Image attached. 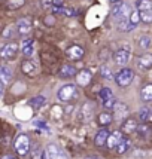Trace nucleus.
Here are the masks:
<instances>
[{
    "label": "nucleus",
    "instance_id": "42",
    "mask_svg": "<svg viewBox=\"0 0 152 159\" xmlns=\"http://www.w3.org/2000/svg\"><path fill=\"white\" fill-rule=\"evenodd\" d=\"M87 159H100V158H97V156H88Z\"/></svg>",
    "mask_w": 152,
    "mask_h": 159
},
{
    "label": "nucleus",
    "instance_id": "25",
    "mask_svg": "<svg viewBox=\"0 0 152 159\" xmlns=\"http://www.w3.org/2000/svg\"><path fill=\"white\" fill-rule=\"evenodd\" d=\"M133 28H134V25L130 22L128 18L118 21V30H119V31H131Z\"/></svg>",
    "mask_w": 152,
    "mask_h": 159
},
{
    "label": "nucleus",
    "instance_id": "5",
    "mask_svg": "<svg viewBox=\"0 0 152 159\" xmlns=\"http://www.w3.org/2000/svg\"><path fill=\"white\" fill-rule=\"evenodd\" d=\"M98 97L102 100V104L104 106V109H113V106H115V97H113V92L109 88L100 89Z\"/></svg>",
    "mask_w": 152,
    "mask_h": 159
},
{
    "label": "nucleus",
    "instance_id": "27",
    "mask_svg": "<svg viewBox=\"0 0 152 159\" xmlns=\"http://www.w3.org/2000/svg\"><path fill=\"white\" fill-rule=\"evenodd\" d=\"M100 75H102V77L107 79V80H113V79H115L113 73H112V70L109 69L107 66H102V69H100Z\"/></svg>",
    "mask_w": 152,
    "mask_h": 159
},
{
    "label": "nucleus",
    "instance_id": "17",
    "mask_svg": "<svg viewBox=\"0 0 152 159\" xmlns=\"http://www.w3.org/2000/svg\"><path fill=\"white\" fill-rule=\"evenodd\" d=\"M136 128H137V122L134 119H124L122 120L121 131L124 134H133V132H136Z\"/></svg>",
    "mask_w": 152,
    "mask_h": 159
},
{
    "label": "nucleus",
    "instance_id": "15",
    "mask_svg": "<svg viewBox=\"0 0 152 159\" xmlns=\"http://www.w3.org/2000/svg\"><path fill=\"white\" fill-rule=\"evenodd\" d=\"M121 140H122V132L121 131L111 132L109 137H107V141H106V147H107V149H115V147L119 144Z\"/></svg>",
    "mask_w": 152,
    "mask_h": 159
},
{
    "label": "nucleus",
    "instance_id": "8",
    "mask_svg": "<svg viewBox=\"0 0 152 159\" xmlns=\"http://www.w3.org/2000/svg\"><path fill=\"white\" fill-rule=\"evenodd\" d=\"M46 153H48L49 159H69L67 158V155L64 153V150L57 144H48V147H46Z\"/></svg>",
    "mask_w": 152,
    "mask_h": 159
},
{
    "label": "nucleus",
    "instance_id": "40",
    "mask_svg": "<svg viewBox=\"0 0 152 159\" xmlns=\"http://www.w3.org/2000/svg\"><path fill=\"white\" fill-rule=\"evenodd\" d=\"M55 6H63V0H52Z\"/></svg>",
    "mask_w": 152,
    "mask_h": 159
},
{
    "label": "nucleus",
    "instance_id": "20",
    "mask_svg": "<svg viewBox=\"0 0 152 159\" xmlns=\"http://www.w3.org/2000/svg\"><path fill=\"white\" fill-rule=\"evenodd\" d=\"M136 132H137L139 137H149L152 134V125L148 124V122H143V124L137 125V128H136Z\"/></svg>",
    "mask_w": 152,
    "mask_h": 159
},
{
    "label": "nucleus",
    "instance_id": "1",
    "mask_svg": "<svg viewBox=\"0 0 152 159\" xmlns=\"http://www.w3.org/2000/svg\"><path fill=\"white\" fill-rule=\"evenodd\" d=\"M130 14H131V9H130V6H128L127 3H124V2H121V0H119V2H116V3L113 5V7H112V16H113L116 21L128 18V16H130Z\"/></svg>",
    "mask_w": 152,
    "mask_h": 159
},
{
    "label": "nucleus",
    "instance_id": "28",
    "mask_svg": "<svg viewBox=\"0 0 152 159\" xmlns=\"http://www.w3.org/2000/svg\"><path fill=\"white\" fill-rule=\"evenodd\" d=\"M139 14H140V21H143L146 24L152 22V9H149V11H139Z\"/></svg>",
    "mask_w": 152,
    "mask_h": 159
},
{
    "label": "nucleus",
    "instance_id": "2",
    "mask_svg": "<svg viewBox=\"0 0 152 159\" xmlns=\"http://www.w3.org/2000/svg\"><path fill=\"white\" fill-rule=\"evenodd\" d=\"M14 147H15V152L18 153L20 156H26L28 153V150H30V139L26 134H20L15 139Z\"/></svg>",
    "mask_w": 152,
    "mask_h": 159
},
{
    "label": "nucleus",
    "instance_id": "3",
    "mask_svg": "<svg viewBox=\"0 0 152 159\" xmlns=\"http://www.w3.org/2000/svg\"><path fill=\"white\" fill-rule=\"evenodd\" d=\"M133 79H134V71H133L131 69H122L116 73L115 82H116V85L125 88V86H128V85L133 82Z\"/></svg>",
    "mask_w": 152,
    "mask_h": 159
},
{
    "label": "nucleus",
    "instance_id": "33",
    "mask_svg": "<svg viewBox=\"0 0 152 159\" xmlns=\"http://www.w3.org/2000/svg\"><path fill=\"white\" fill-rule=\"evenodd\" d=\"M26 3V0H7V7L9 9H18Z\"/></svg>",
    "mask_w": 152,
    "mask_h": 159
},
{
    "label": "nucleus",
    "instance_id": "36",
    "mask_svg": "<svg viewBox=\"0 0 152 159\" xmlns=\"http://www.w3.org/2000/svg\"><path fill=\"white\" fill-rule=\"evenodd\" d=\"M63 109L60 106H52V118H61Z\"/></svg>",
    "mask_w": 152,
    "mask_h": 159
},
{
    "label": "nucleus",
    "instance_id": "10",
    "mask_svg": "<svg viewBox=\"0 0 152 159\" xmlns=\"http://www.w3.org/2000/svg\"><path fill=\"white\" fill-rule=\"evenodd\" d=\"M113 110H115V118H116V120H124V119L128 116L130 109H128V106L125 103H115Z\"/></svg>",
    "mask_w": 152,
    "mask_h": 159
},
{
    "label": "nucleus",
    "instance_id": "41",
    "mask_svg": "<svg viewBox=\"0 0 152 159\" xmlns=\"http://www.w3.org/2000/svg\"><path fill=\"white\" fill-rule=\"evenodd\" d=\"M42 159H49L48 153H46V152H43V155H42Z\"/></svg>",
    "mask_w": 152,
    "mask_h": 159
},
{
    "label": "nucleus",
    "instance_id": "24",
    "mask_svg": "<svg viewBox=\"0 0 152 159\" xmlns=\"http://www.w3.org/2000/svg\"><path fill=\"white\" fill-rule=\"evenodd\" d=\"M28 104H30L33 109H40L42 106H45V104H46V98L43 97V95H37V97H35L33 100H30Z\"/></svg>",
    "mask_w": 152,
    "mask_h": 159
},
{
    "label": "nucleus",
    "instance_id": "6",
    "mask_svg": "<svg viewBox=\"0 0 152 159\" xmlns=\"http://www.w3.org/2000/svg\"><path fill=\"white\" fill-rule=\"evenodd\" d=\"M0 55L3 60H6V61H11V60H15L17 55H18V45L17 43H7L5 45L2 51H0Z\"/></svg>",
    "mask_w": 152,
    "mask_h": 159
},
{
    "label": "nucleus",
    "instance_id": "19",
    "mask_svg": "<svg viewBox=\"0 0 152 159\" xmlns=\"http://www.w3.org/2000/svg\"><path fill=\"white\" fill-rule=\"evenodd\" d=\"M137 66L140 69H145V70L152 69V54H143V55L139 57Z\"/></svg>",
    "mask_w": 152,
    "mask_h": 159
},
{
    "label": "nucleus",
    "instance_id": "37",
    "mask_svg": "<svg viewBox=\"0 0 152 159\" xmlns=\"http://www.w3.org/2000/svg\"><path fill=\"white\" fill-rule=\"evenodd\" d=\"M54 2L52 0H42V7H45V9H48L51 5H52Z\"/></svg>",
    "mask_w": 152,
    "mask_h": 159
},
{
    "label": "nucleus",
    "instance_id": "16",
    "mask_svg": "<svg viewBox=\"0 0 152 159\" xmlns=\"http://www.w3.org/2000/svg\"><path fill=\"white\" fill-rule=\"evenodd\" d=\"M21 70H22L24 75H27V76H30V77L36 76V73H37V67H36L35 61H31V60H27V61L22 62Z\"/></svg>",
    "mask_w": 152,
    "mask_h": 159
},
{
    "label": "nucleus",
    "instance_id": "14",
    "mask_svg": "<svg viewBox=\"0 0 152 159\" xmlns=\"http://www.w3.org/2000/svg\"><path fill=\"white\" fill-rule=\"evenodd\" d=\"M21 52L24 57H33L35 54V42L33 39H24L22 43H21Z\"/></svg>",
    "mask_w": 152,
    "mask_h": 159
},
{
    "label": "nucleus",
    "instance_id": "30",
    "mask_svg": "<svg viewBox=\"0 0 152 159\" xmlns=\"http://www.w3.org/2000/svg\"><path fill=\"white\" fill-rule=\"evenodd\" d=\"M139 11H149L152 9V0H137Z\"/></svg>",
    "mask_w": 152,
    "mask_h": 159
},
{
    "label": "nucleus",
    "instance_id": "23",
    "mask_svg": "<svg viewBox=\"0 0 152 159\" xmlns=\"http://www.w3.org/2000/svg\"><path fill=\"white\" fill-rule=\"evenodd\" d=\"M11 79H12V71L7 67H0V82L6 85L7 82H11Z\"/></svg>",
    "mask_w": 152,
    "mask_h": 159
},
{
    "label": "nucleus",
    "instance_id": "44",
    "mask_svg": "<svg viewBox=\"0 0 152 159\" xmlns=\"http://www.w3.org/2000/svg\"><path fill=\"white\" fill-rule=\"evenodd\" d=\"M151 119H152V113H151Z\"/></svg>",
    "mask_w": 152,
    "mask_h": 159
},
{
    "label": "nucleus",
    "instance_id": "26",
    "mask_svg": "<svg viewBox=\"0 0 152 159\" xmlns=\"http://www.w3.org/2000/svg\"><path fill=\"white\" fill-rule=\"evenodd\" d=\"M130 146H131V141H130V140L122 139L121 141H119V144L116 146V152L119 153V155H124V153L130 149Z\"/></svg>",
    "mask_w": 152,
    "mask_h": 159
},
{
    "label": "nucleus",
    "instance_id": "35",
    "mask_svg": "<svg viewBox=\"0 0 152 159\" xmlns=\"http://www.w3.org/2000/svg\"><path fill=\"white\" fill-rule=\"evenodd\" d=\"M12 36H14V27H12V25H9V27L5 28V31H3L2 37H3V39H11Z\"/></svg>",
    "mask_w": 152,
    "mask_h": 159
},
{
    "label": "nucleus",
    "instance_id": "29",
    "mask_svg": "<svg viewBox=\"0 0 152 159\" xmlns=\"http://www.w3.org/2000/svg\"><path fill=\"white\" fill-rule=\"evenodd\" d=\"M152 45V39L149 36H143V37H140L139 39V46L142 49H149Z\"/></svg>",
    "mask_w": 152,
    "mask_h": 159
},
{
    "label": "nucleus",
    "instance_id": "18",
    "mask_svg": "<svg viewBox=\"0 0 152 159\" xmlns=\"http://www.w3.org/2000/svg\"><path fill=\"white\" fill-rule=\"evenodd\" d=\"M58 75H60L61 79H67V77L76 76V70H75V67H73V66H70V64H63L61 67H60Z\"/></svg>",
    "mask_w": 152,
    "mask_h": 159
},
{
    "label": "nucleus",
    "instance_id": "31",
    "mask_svg": "<svg viewBox=\"0 0 152 159\" xmlns=\"http://www.w3.org/2000/svg\"><path fill=\"white\" fill-rule=\"evenodd\" d=\"M151 113H152V111L149 110L148 107L140 109V111H139V118H140V122H146L148 119H151Z\"/></svg>",
    "mask_w": 152,
    "mask_h": 159
},
{
    "label": "nucleus",
    "instance_id": "21",
    "mask_svg": "<svg viewBox=\"0 0 152 159\" xmlns=\"http://www.w3.org/2000/svg\"><path fill=\"white\" fill-rule=\"evenodd\" d=\"M140 98L145 101V103H149L152 101V83H148L145 85L142 91H140Z\"/></svg>",
    "mask_w": 152,
    "mask_h": 159
},
{
    "label": "nucleus",
    "instance_id": "4",
    "mask_svg": "<svg viewBox=\"0 0 152 159\" xmlns=\"http://www.w3.org/2000/svg\"><path fill=\"white\" fill-rule=\"evenodd\" d=\"M75 95H76V86L73 83H67V85L61 86L60 91H58V100L64 101V103H67L72 98H75Z\"/></svg>",
    "mask_w": 152,
    "mask_h": 159
},
{
    "label": "nucleus",
    "instance_id": "38",
    "mask_svg": "<svg viewBox=\"0 0 152 159\" xmlns=\"http://www.w3.org/2000/svg\"><path fill=\"white\" fill-rule=\"evenodd\" d=\"M0 159H17V158H15L14 155H3Z\"/></svg>",
    "mask_w": 152,
    "mask_h": 159
},
{
    "label": "nucleus",
    "instance_id": "13",
    "mask_svg": "<svg viewBox=\"0 0 152 159\" xmlns=\"http://www.w3.org/2000/svg\"><path fill=\"white\" fill-rule=\"evenodd\" d=\"M109 129L106 128V126H103L102 129H98L96 134V139H94V143H96V146H98V147H103V146H106V141H107V137H109Z\"/></svg>",
    "mask_w": 152,
    "mask_h": 159
},
{
    "label": "nucleus",
    "instance_id": "34",
    "mask_svg": "<svg viewBox=\"0 0 152 159\" xmlns=\"http://www.w3.org/2000/svg\"><path fill=\"white\" fill-rule=\"evenodd\" d=\"M128 20H130V22H131L133 25L136 27L139 22H140V14H139V11H134V12H131V14H130V16H128Z\"/></svg>",
    "mask_w": 152,
    "mask_h": 159
},
{
    "label": "nucleus",
    "instance_id": "11",
    "mask_svg": "<svg viewBox=\"0 0 152 159\" xmlns=\"http://www.w3.org/2000/svg\"><path fill=\"white\" fill-rule=\"evenodd\" d=\"M91 79H93V75H91L90 70H81L76 73V83L81 86H88Z\"/></svg>",
    "mask_w": 152,
    "mask_h": 159
},
{
    "label": "nucleus",
    "instance_id": "22",
    "mask_svg": "<svg viewBox=\"0 0 152 159\" xmlns=\"http://www.w3.org/2000/svg\"><path fill=\"white\" fill-rule=\"evenodd\" d=\"M97 120H98V125H100V126H107V125L112 124L113 116H112L111 113H107V111H103V113H100V115L97 116Z\"/></svg>",
    "mask_w": 152,
    "mask_h": 159
},
{
    "label": "nucleus",
    "instance_id": "7",
    "mask_svg": "<svg viewBox=\"0 0 152 159\" xmlns=\"http://www.w3.org/2000/svg\"><path fill=\"white\" fill-rule=\"evenodd\" d=\"M130 57H131V52H130V48H121L118 49L116 52L113 54V60L116 62L118 66H125L128 60H130Z\"/></svg>",
    "mask_w": 152,
    "mask_h": 159
},
{
    "label": "nucleus",
    "instance_id": "43",
    "mask_svg": "<svg viewBox=\"0 0 152 159\" xmlns=\"http://www.w3.org/2000/svg\"><path fill=\"white\" fill-rule=\"evenodd\" d=\"M112 2H113V3H116V2H119V0H112Z\"/></svg>",
    "mask_w": 152,
    "mask_h": 159
},
{
    "label": "nucleus",
    "instance_id": "39",
    "mask_svg": "<svg viewBox=\"0 0 152 159\" xmlns=\"http://www.w3.org/2000/svg\"><path fill=\"white\" fill-rule=\"evenodd\" d=\"M3 92H5V83L0 82V97L3 95Z\"/></svg>",
    "mask_w": 152,
    "mask_h": 159
},
{
    "label": "nucleus",
    "instance_id": "9",
    "mask_svg": "<svg viewBox=\"0 0 152 159\" xmlns=\"http://www.w3.org/2000/svg\"><path fill=\"white\" fill-rule=\"evenodd\" d=\"M83 54H85V51H83V48L79 46V45H73V46L67 48V51H66V55L69 57V60H72V61L81 60L83 57Z\"/></svg>",
    "mask_w": 152,
    "mask_h": 159
},
{
    "label": "nucleus",
    "instance_id": "12",
    "mask_svg": "<svg viewBox=\"0 0 152 159\" xmlns=\"http://www.w3.org/2000/svg\"><path fill=\"white\" fill-rule=\"evenodd\" d=\"M17 31L20 33L21 36H26L31 31V21L28 18H21L17 22Z\"/></svg>",
    "mask_w": 152,
    "mask_h": 159
},
{
    "label": "nucleus",
    "instance_id": "32",
    "mask_svg": "<svg viewBox=\"0 0 152 159\" xmlns=\"http://www.w3.org/2000/svg\"><path fill=\"white\" fill-rule=\"evenodd\" d=\"M43 152H45V150H42L40 146L36 144L35 147H33V150H31V159H42Z\"/></svg>",
    "mask_w": 152,
    "mask_h": 159
}]
</instances>
